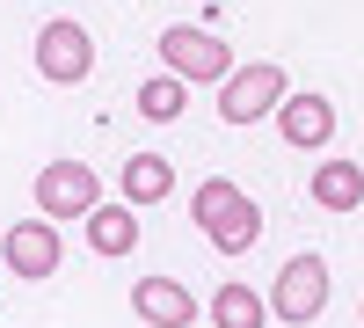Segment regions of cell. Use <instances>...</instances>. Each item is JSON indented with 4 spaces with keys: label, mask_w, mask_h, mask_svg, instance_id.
<instances>
[{
    "label": "cell",
    "mask_w": 364,
    "mask_h": 328,
    "mask_svg": "<svg viewBox=\"0 0 364 328\" xmlns=\"http://www.w3.org/2000/svg\"><path fill=\"white\" fill-rule=\"evenodd\" d=\"M190 219H197V233L219 255H248L262 241V212H255V197L240 190L233 175H204V183L190 190Z\"/></svg>",
    "instance_id": "1"
},
{
    "label": "cell",
    "mask_w": 364,
    "mask_h": 328,
    "mask_svg": "<svg viewBox=\"0 0 364 328\" xmlns=\"http://www.w3.org/2000/svg\"><path fill=\"white\" fill-rule=\"evenodd\" d=\"M328 292H336V270L314 255V248H299L277 277H269V314H277L284 328H314L328 314Z\"/></svg>",
    "instance_id": "2"
},
{
    "label": "cell",
    "mask_w": 364,
    "mask_h": 328,
    "mask_svg": "<svg viewBox=\"0 0 364 328\" xmlns=\"http://www.w3.org/2000/svg\"><path fill=\"white\" fill-rule=\"evenodd\" d=\"M161 66L182 73L190 88H219L233 73V44L219 37V29H197V22H175L161 29Z\"/></svg>",
    "instance_id": "3"
},
{
    "label": "cell",
    "mask_w": 364,
    "mask_h": 328,
    "mask_svg": "<svg viewBox=\"0 0 364 328\" xmlns=\"http://www.w3.org/2000/svg\"><path fill=\"white\" fill-rule=\"evenodd\" d=\"M284 88L291 80H284L277 58H248V66H233L219 80V117H226V125H262V117L284 102Z\"/></svg>",
    "instance_id": "4"
},
{
    "label": "cell",
    "mask_w": 364,
    "mask_h": 328,
    "mask_svg": "<svg viewBox=\"0 0 364 328\" xmlns=\"http://www.w3.org/2000/svg\"><path fill=\"white\" fill-rule=\"evenodd\" d=\"M87 73H95V37H87L80 22H44L37 29V80H51V88H80Z\"/></svg>",
    "instance_id": "5"
},
{
    "label": "cell",
    "mask_w": 364,
    "mask_h": 328,
    "mask_svg": "<svg viewBox=\"0 0 364 328\" xmlns=\"http://www.w3.org/2000/svg\"><path fill=\"white\" fill-rule=\"evenodd\" d=\"M87 204H102V183L80 154H58V161L37 168V212L44 219H80Z\"/></svg>",
    "instance_id": "6"
},
{
    "label": "cell",
    "mask_w": 364,
    "mask_h": 328,
    "mask_svg": "<svg viewBox=\"0 0 364 328\" xmlns=\"http://www.w3.org/2000/svg\"><path fill=\"white\" fill-rule=\"evenodd\" d=\"M0 263H8L15 277H29V285H44L58 263H66V241H58V219H15L8 233H0Z\"/></svg>",
    "instance_id": "7"
},
{
    "label": "cell",
    "mask_w": 364,
    "mask_h": 328,
    "mask_svg": "<svg viewBox=\"0 0 364 328\" xmlns=\"http://www.w3.org/2000/svg\"><path fill=\"white\" fill-rule=\"evenodd\" d=\"M132 314L146 328H197V292L182 277H139L132 285Z\"/></svg>",
    "instance_id": "8"
},
{
    "label": "cell",
    "mask_w": 364,
    "mask_h": 328,
    "mask_svg": "<svg viewBox=\"0 0 364 328\" xmlns=\"http://www.w3.org/2000/svg\"><path fill=\"white\" fill-rule=\"evenodd\" d=\"M277 132H284V146H299V154H321V146L336 139V102H328V95H291V88H284Z\"/></svg>",
    "instance_id": "9"
},
{
    "label": "cell",
    "mask_w": 364,
    "mask_h": 328,
    "mask_svg": "<svg viewBox=\"0 0 364 328\" xmlns=\"http://www.w3.org/2000/svg\"><path fill=\"white\" fill-rule=\"evenodd\" d=\"M306 197L321 204V212H357V204H364V168H357L350 154H321Z\"/></svg>",
    "instance_id": "10"
},
{
    "label": "cell",
    "mask_w": 364,
    "mask_h": 328,
    "mask_svg": "<svg viewBox=\"0 0 364 328\" xmlns=\"http://www.w3.org/2000/svg\"><path fill=\"white\" fill-rule=\"evenodd\" d=\"M80 226H87V248L95 255H132L139 248V204H87Z\"/></svg>",
    "instance_id": "11"
},
{
    "label": "cell",
    "mask_w": 364,
    "mask_h": 328,
    "mask_svg": "<svg viewBox=\"0 0 364 328\" xmlns=\"http://www.w3.org/2000/svg\"><path fill=\"white\" fill-rule=\"evenodd\" d=\"M168 197H175V161L168 154H132L124 161V204L146 212V204H168Z\"/></svg>",
    "instance_id": "12"
},
{
    "label": "cell",
    "mask_w": 364,
    "mask_h": 328,
    "mask_svg": "<svg viewBox=\"0 0 364 328\" xmlns=\"http://www.w3.org/2000/svg\"><path fill=\"white\" fill-rule=\"evenodd\" d=\"M211 328H269V300H262L255 285L226 277L219 292H211Z\"/></svg>",
    "instance_id": "13"
},
{
    "label": "cell",
    "mask_w": 364,
    "mask_h": 328,
    "mask_svg": "<svg viewBox=\"0 0 364 328\" xmlns=\"http://www.w3.org/2000/svg\"><path fill=\"white\" fill-rule=\"evenodd\" d=\"M182 110H190V80H182V73H154V80H146L139 88V117H146V125H175V117Z\"/></svg>",
    "instance_id": "14"
},
{
    "label": "cell",
    "mask_w": 364,
    "mask_h": 328,
    "mask_svg": "<svg viewBox=\"0 0 364 328\" xmlns=\"http://www.w3.org/2000/svg\"><path fill=\"white\" fill-rule=\"evenodd\" d=\"M357 314H364V307H357Z\"/></svg>",
    "instance_id": "15"
}]
</instances>
